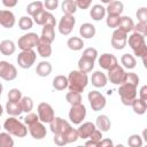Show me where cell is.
<instances>
[{"instance_id":"6da1fadb","label":"cell","mask_w":147,"mask_h":147,"mask_svg":"<svg viewBox=\"0 0 147 147\" xmlns=\"http://www.w3.org/2000/svg\"><path fill=\"white\" fill-rule=\"evenodd\" d=\"M68 83L69 91L82 93L88 84L87 74L80 70H72L68 76Z\"/></svg>"},{"instance_id":"7a4b0ae2","label":"cell","mask_w":147,"mask_h":147,"mask_svg":"<svg viewBox=\"0 0 147 147\" xmlns=\"http://www.w3.org/2000/svg\"><path fill=\"white\" fill-rule=\"evenodd\" d=\"M126 42H129V46L132 48L136 56L141 57V59H146V56H147V46H146V42H145V36H142L140 33H137V32H133L129 37Z\"/></svg>"},{"instance_id":"3957f363","label":"cell","mask_w":147,"mask_h":147,"mask_svg":"<svg viewBox=\"0 0 147 147\" xmlns=\"http://www.w3.org/2000/svg\"><path fill=\"white\" fill-rule=\"evenodd\" d=\"M3 129L10 133L11 136H15L17 138H24L28 134V127L25 124L20 122L15 116L8 117L3 123Z\"/></svg>"},{"instance_id":"277c9868","label":"cell","mask_w":147,"mask_h":147,"mask_svg":"<svg viewBox=\"0 0 147 147\" xmlns=\"http://www.w3.org/2000/svg\"><path fill=\"white\" fill-rule=\"evenodd\" d=\"M118 94L124 106H131V102L137 98V85L123 83L119 85Z\"/></svg>"},{"instance_id":"5b68a950","label":"cell","mask_w":147,"mask_h":147,"mask_svg":"<svg viewBox=\"0 0 147 147\" xmlns=\"http://www.w3.org/2000/svg\"><path fill=\"white\" fill-rule=\"evenodd\" d=\"M37 59L36 52L33 49H26V51H22L18 55H17V64L18 67H21L22 69H29L32 67V64H34Z\"/></svg>"},{"instance_id":"8992f818","label":"cell","mask_w":147,"mask_h":147,"mask_svg":"<svg viewBox=\"0 0 147 147\" xmlns=\"http://www.w3.org/2000/svg\"><path fill=\"white\" fill-rule=\"evenodd\" d=\"M39 40V36L34 32H29L23 34L22 37L18 38L17 40V46L21 51H26V49H32L33 47L37 46Z\"/></svg>"},{"instance_id":"52a82bcc","label":"cell","mask_w":147,"mask_h":147,"mask_svg":"<svg viewBox=\"0 0 147 147\" xmlns=\"http://www.w3.org/2000/svg\"><path fill=\"white\" fill-rule=\"evenodd\" d=\"M86 117V107L83 103L72 105L69 110V119L74 124H80Z\"/></svg>"},{"instance_id":"ba28073f","label":"cell","mask_w":147,"mask_h":147,"mask_svg":"<svg viewBox=\"0 0 147 147\" xmlns=\"http://www.w3.org/2000/svg\"><path fill=\"white\" fill-rule=\"evenodd\" d=\"M87 98H88V101H90L92 110L100 111V110H102L106 107V102H107L106 98L99 91H91V92H88Z\"/></svg>"},{"instance_id":"9c48e42d","label":"cell","mask_w":147,"mask_h":147,"mask_svg":"<svg viewBox=\"0 0 147 147\" xmlns=\"http://www.w3.org/2000/svg\"><path fill=\"white\" fill-rule=\"evenodd\" d=\"M17 77V70L14 64L8 61H0V78L10 82Z\"/></svg>"},{"instance_id":"30bf717a","label":"cell","mask_w":147,"mask_h":147,"mask_svg":"<svg viewBox=\"0 0 147 147\" xmlns=\"http://www.w3.org/2000/svg\"><path fill=\"white\" fill-rule=\"evenodd\" d=\"M76 24V18L74 15H63L59 22V31L63 36H68L72 32Z\"/></svg>"},{"instance_id":"8fae6325","label":"cell","mask_w":147,"mask_h":147,"mask_svg":"<svg viewBox=\"0 0 147 147\" xmlns=\"http://www.w3.org/2000/svg\"><path fill=\"white\" fill-rule=\"evenodd\" d=\"M37 110H38L39 121L42 122V123H49V122L55 117L53 107H52L49 103H47V102H41V103H39Z\"/></svg>"},{"instance_id":"7c38bea8","label":"cell","mask_w":147,"mask_h":147,"mask_svg":"<svg viewBox=\"0 0 147 147\" xmlns=\"http://www.w3.org/2000/svg\"><path fill=\"white\" fill-rule=\"evenodd\" d=\"M126 41H127V33L117 28L111 34V46L115 49L119 51L126 46V44H127Z\"/></svg>"},{"instance_id":"4fadbf2b","label":"cell","mask_w":147,"mask_h":147,"mask_svg":"<svg viewBox=\"0 0 147 147\" xmlns=\"http://www.w3.org/2000/svg\"><path fill=\"white\" fill-rule=\"evenodd\" d=\"M28 131L29 133L31 134V137L36 140H40V139H44L47 134V131H46V127L44 125L42 122L40 121H37L30 125H28Z\"/></svg>"},{"instance_id":"5bb4252c","label":"cell","mask_w":147,"mask_h":147,"mask_svg":"<svg viewBox=\"0 0 147 147\" xmlns=\"http://www.w3.org/2000/svg\"><path fill=\"white\" fill-rule=\"evenodd\" d=\"M108 71V76L107 78L110 80V83L115 84V85H121L124 80V77H125V71L122 67H119L118 64H116L115 67L110 68Z\"/></svg>"},{"instance_id":"9a60e30c","label":"cell","mask_w":147,"mask_h":147,"mask_svg":"<svg viewBox=\"0 0 147 147\" xmlns=\"http://www.w3.org/2000/svg\"><path fill=\"white\" fill-rule=\"evenodd\" d=\"M49 129H51V131L55 134V133H63L67 129H69L71 125L67 122V121H64L63 118H61V117H54L49 123Z\"/></svg>"},{"instance_id":"2e32d148","label":"cell","mask_w":147,"mask_h":147,"mask_svg":"<svg viewBox=\"0 0 147 147\" xmlns=\"http://www.w3.org/2000/svg\"><path fill=\"white\" fill-rule=\"evenodd\" d=\"M98 62H99V65L102 69H105V70H109L110 68H113L116 64H118L117 57L114 54H110V53H103V54H101L100 57H99V60H98Z\"/></svg>"},{"instance_id":"e0dca14e","label":"cell","mask_w":147,"mask_h":147,"mask_svg":"<svg viewBox=\"0 0 147 147\" xmlns=\"http://www.w3.org/2000/svg\"><path fill=\"white\" fill-rule=\"evenodd\" d=\"M0 25L6 29H10L15 25V15L10 10H1L0 13Z\"/></svg>"},{"instance_id":"ac0fdd59","label":"cell","mask_w":147,"mask_h":147,"mask_svg":"<svg viewBox=\"0 0 147 147\" xmlns=\"http://www.w3.org/2000/svg\"><path fill=\"white\" fill-rule=\"evenodd\" d=\"M37 51H38V54L41 56V57H49L51 54H52V46H51V42H48L47 40L42 39L39 37V40H38V44H37Z\"/></svg>"},{"instance_id":"d6986e66","label":"cell","mask_w":147,"mask_h":147,"mask_svg":"<svg viewBox=\"0 0 147 147\" xmlns=\"http://www.w3.org/2000/svg\"><path fill=\"white\" fill-rule=\"evenodd\" d=\"M95 129H96V126H95L94 123H92V122H85V123H83V124L79 125V127L77 129V132H78L79 138L87 139Z\"/></svg>"},{"instance_id":"ffe728a7","label":"cell","mask_w":147,"mask_h":147,"mask_svg":"<svg viewBox=\"0 0 147 147\" xmlns=\"http://www.w3.org/2000/svg\"><path fill=\"white\" fill-rule=\"evenodd\" d=\"M107 82H108V78L102 71H95V72L92 74L91 83H92L93 86H95V87H105L107 85Z\"/></svg>"},{"instance_id":"44dd1931","label":"cell","mask_w":147,"mask_h":147,"mask_svg":"<svg viewBox=\"0 0 147 147\" xmlns=\"http://www.w3.org/2000/svg\"><path fill=\"white\" fill-rule=\"evenodd\" d=\"M123 9H124V5L122 1L113 0L111 2L108 3L106 11L108 13V15H119L121 16V14L123 13Z\"/></svg>"},{"instance_id":"7402d4cb","label":"cell","mask_w":147,"mask_h":147,"mask_svg":"<svg viewBox=\"0 0 147 147\" xmlns=\"http://www.w3.org/2000/svg\"><path fill=\"white\" fill-rule=\"evenodd\" d=\"M95 26L91 23H83L79 28V34L80 37L85 38V39H91L95 36Z\"/></svg>"},{"instance_id":"603a6c76","label":"cell","mask_w":147,"mask_h":147,"mask_svg":"<svg viewBox=\"0 0 147 147\" xmlns=\"http://www.w3.org/2000/svg\"><path fill=\"white\" fill-rule=\"evenodd\" d=\"M16 46L13 40H2L0 42V53L5 56H10L15 53Z\"/></svg>"},{"instance_id":"cb8c5ba5","label":"cell","mask_w":147,"mask_h":147,"mask_svg":"<svg viewBox=\"0 0 147 147\" xmlns=\"http://www.w3.org/2000/svg\"><path fill=\"white\" fill-rule=\"evenodd\" d=\"M6 111L10 116H20L23 113L20 101H9V100L6 103Z\"/></svg>"},{"instance_id":"d4e9b609","label":"cell","mask_w":147,"mask_h":147,"mask_svg":"<svg viewBox=\"0 0 147 147\" xmlns=\"http://www.w3.org/2000/svg\"><path fill=\"white\" fill-rule=\"evenodd\" d=\"M93 68H94V60H91L82 55V57L78 60V70L88 74L93 70Z\"/></svg>"},{"instance_id":"484cf974","label":"cell","mask_w":147,"mask_h":147,"mask_svg":"<svg viewBox=\"0 0 147 147\" xmlns=\"http://www.w3.org/2000/svg\"><path fill=\"white\" fill-rule=\"evenodd\" d=\"M110 119L107 115H99L96 117V121H95V126L101 131V132H107L109 131L110 129Z\"/></svg>"},{"instance_id":"4316f807","label":"cell","mask_w":147,"mask_h":147,"mask_svg":"<svg viewBox=\"0 0 147 147\" xmlns=\"http://www.w3.org/2000/svg\"><path fill=\"white\" fill-rule=\"evenodd\" d=\"M36 72L40 77H47L52 72V64L49 62H47V61H41V62H39L37 64Z\"/></svg>"},{"instance_id":"83f0119b","label":"cell","mask_w":147,"mask_h":147,"mask_svg":"<svg viewBox=\"0 0 147 147\" xmlns=\"http://www.w3.org/2000/svg\"><path fill=\"white\" fill-rule=\"evenodd\" d=\"M106 15V8L101 5H94L90 10V16L94 21H101Z\"/></svg>"},{"instance_id":"f1b7e54d","label":"cell","mask_w":147,"mask_h":147,"mask_svg":"<svg viewBox=\"0 0 147 147\" xmlns=\"http://www.w3.org/2000/svg\"><path fill=\"white\" fill-rule=\"evenodd\" d=\"M131 106H132V109L136 114L138 115H144L147 110V101H144L141 100L140 98H136L132 102H131Z\"/></svg>"},{"instance_id":"f546056e","label":"cell","mask_w":147,"mask_h":147,"mask_svg":"<svg viewBox=\"0 0 147 147\" xmlns=\"http://www.w3.org/2000/svg\"><path fill=\"white\" fill-rule=\"evenodd\" d=\"M133 26H134V23L132 21V18L130 16H121V20H119V24H118V29L123 30L124 32L129 33L133 30Z\"/></svg>"},{"instance_id":"4dcf8cb0","label":"cell","mask_w":147,"mask_h":147,"mask_svg":"<svg viewBox=\"0 0 147 147\" xmlns=\"http://www.w3.org/2000/svg\"><path fill=\"white\" fill-rule=\"evenodd\" d=\"M68 77L63 75H57L53 79V87L57 91H63L64 88L68 87Z\"/></svg>"},{"instance_id":"1f68e13d","label":"cell","mask_w":147,"mask_h":147,"mask_svg":"<svg viewBox=\"0 0 147 147\" xmlns=\"http://www.w3.org/2000/svg\"><path fill=\"white\" fill-rule=\"evenodd\" d=\"M42 39L47 40L48 42H53L55 39V31L53 25H42V31H41V37Z\"/></svg>"},{"instance_id":"d6a6232c","label":"cell","mask_w":147,"mask_h":147,"mask_svg":"<svg viewBox=\"0 0 147 147\" xmlns=\"http://www.w3.org/2000/svg\"><path fill=\"white\" fill-rule=\"evenodd\" d=\"M61 9L65 15H74L77 10V5L75 0H64L61 5Z\"/></svg>"},{"instance_id":"836d02e7","label":"cell","mask_w":147,"mask_h":147,"mask_svg":"<svg viewBox=\"0 0 147 147\" xmlns=\"http://www.w3.org/2000/svg\"><path fill=\"white\" fill-rule=\"evenodd\" d=\"M67 46L71 49V51H80L84 47V41L82 38L79 37H71L68 39L67 41Z\"/></svg>"},{"instance_id":"e575fe53","label":"cell","mask_w":147,"mask_h":147,"mask_svg":"<svg viewBox=\"0 0 147 147\" xmlns=\"http://www.w3.org/2000/svg\"><path fill=\"white\" fill-rule=\"evenodd\" d=\"M61 134L64 137L67 144H72V142H75V141H77V139L79 138L77 130L74 129L72 126H70L69 129H67V130H65L63 133H61Z\"/></svg>"},{"instance_id":"d590c367","label":"cell","mask_w":147,"mask_h":147,"mask_svg":"<svg viewBox=\"0 0 147 147\" xmlns=\"http://www.w3.org/2000/svg\"><path fill=\"white\" fill-rule=\"evenodd\" d=\"M121 63L123 64L124 68L126 69H133L137 64V61H136V57L129 53L126 54H123L122 57H121Z\"/></svg>"},{"instance_id":"8d00e7d4","label":"cell","mask_w":147,"mask_h":147,"mask_svg":"<svg viewBox=\"0 0 147 147\" xmlns=\"http://www.w3.org/2000/svg\"><path fill=\"white\" fill-rule=\"evenodd\" d=\"M44 9V3L41 1H33V2H30L28 6H26V13L30 15V16H33L36 15L39 10Z\"/></svg>"},{"instance_id":"74e56055","label":"cell","mask_w":147,"mask_h":147,"mask_svg":"<svg viewBox=\"0 0 147 147\" xmlns=\"http://www.w3.org/2000/svg\"><path fill=\"white\" fill-rule=\"evenodd\" d=\"M14 140L11 138V134L6 132H0V147H13Z\"/></svg>"},{"instance_id":"f35d334b","label":"cell","mask_w":147,"mask_h":147,"mask_svg":"<svg viewBox=\"0 0 147 147\" xmlns=\"http://www.w3.org/2000/svg\"><path fill=\"white\" fill-rule=\"evenodd\" d=\"M18 26L23 31H28L33 26V20L30 16H22L18 20Z\"/></svg>"},{"instance_id":"ab89813d","label":"cell","mask_w":147,"mask_h":147,"mask_svg":"<svg viewBox=\"0 0 147 147\" xmlns=\"http://www.w3.org/2000/svg\"><path fill=\"white\" fill-rule=\"evenodd\" d=\"M65 100H67L71 106H72V105H78V103H82V95H80V93L69 91V92L65 94Z\"/></svg>"},{"instance_id":"60d3db41","label":"cell","mask_w":147,"mask_h":147,"mask_svg":"<svg viewBox=\"0 0 147 147\" xmlns=\"http://www.w3.org/2000/svg\"><path fill=\"white\" fill-rule=\"evenodd\" d=\"M20 103H21L22 110L25 111V113H30L33 109V101L30 96H22Z\"/></svg>"},{"instance_id":"b9f144b4","label":"cell","mask_w":147,"mask_h":147,"mask_svg":"<svg viewBox=\"0 0 147 147\" xmlns=\"http://www.w3.org/2000/svg\"><path fill=\"white\" fill-rule=\"evenodd\" d=\"M47 11H48V10H46V9H41V10H39L36 15L32 16L33 22L37 23L38 25H44V24H45V21H46Z\"/></svg>"},{"instance_id":"7bdbcfd3","label":"cell","mask_w":147,"mask_h":147,"mask_svg":"<svg viewBox=\"0 0 147 147\" xmlns=\"http://www.w3.org/2000/svg\"><path fill=\"white\" fill-rule=\"evenodd\" d=\"M127 145L130 147H141L142 146V138L139 134H131L127 139Z\"/></svg>"},{"instance_id":"ee69618b","label":"cell","mask_w":147,"mask_h":147,"mask_svg":"<svg viewBox=\"0 0 147 147\" xmlns=\"http://www.w3.org/2000/svg\"><path fill=\"white\" fill-rule=\"evenodd\" d=\"M119 20H121V16L119 15H108L107 18H106V24L108 28H117L118 24H119Z\"/></svg>"},{"instance_id":"f6af8a7d","label":"cell","mask_w":147,"mask_h":147,"mask_svg":"<svg viewBox=\"0 0 147 147\" xmlns=\"http://www.w3.org/2000/svg\"><path fill=\"white\" fill-rule=\"evenodd\" d=\"M123 83H129V84H133V85H137L138 86V84H139V77L134 72H125V77H124Z\"/></svg>"},{"instance_id":"bcb514c9","label":"cell","mask_w":147,"mask_h":147,"mask_svg":"<svg viewBox=\"0 0 147 147\" xmlns=\"http://www.w3.org/2000/svg\"><path fill=\"white\" fill-rule=\"evenodd\" d=\"M22 92L18 88H11L8 92V100L9 101H21Z\"/></svg>"},{"instance_id":"7dc6e473","label":"cell","mask_w":147,"mask_h":147,"mask_svg":"<svg viewBox=\"0 0 147 147\" xmlns=\"http://www.w3.org/2000/svg\"><path fill=\"white\" fill-rule=\"evenodd\" d=\"M132 31H134L137 33H140V34L146 37V33H147V22H138L137 24H134Z\"/></svg>"},{"instance_id":"c3c4849f","label":"cell","mask_w":147,"mask_h":147,"mask_svg":"<svg viewBox=\"0 0 147 147\" xmlns=\"http://www.w3.org/2000/svg\"><path fill=\"white\" fill-rule=\"evenodd\" d=\"M83 56L88 57V59L95 61L96 57H98V51H96L95 48H93V47H88V48L84 49V52H83Z\"/></svg>"},{"instance_id":"681fc988","label":"cell","mask_w":147,"mask_h":147,"mask_svg":"<svg viewBox=\"0 0 147 147\" xmlns=\"http://www.w3.org/2000/svg\"><path fill=\"white\" fill-rule=\"evenodd\" d=\"M136 16L138 18V22H147V8L141 7L137 10Z\"/></svg>"},{"instance_id":"f907efd6","label":"cell","mask_w":147,"mask_h":147,"mask_svg":"<svg viewBox=\"0 0 147 147\" xmlns=\"http://www.w3.org/2000/svg\"><path fill=\"white\" fill-rule=\"evenodd\" d=\"M44 7L48 11L55 10L59 7V0H45L44 1Z\"/></svg>"},{"instance_id":"816d5d0a","label":"cell","mask_w":147,"mask_h":147,"mask_svg":"<svg viewBox=\"0 0 147 147\" xmlns=\"http://www.w3.org/2000/svg\"><path fill=\"white\" fill-rule=\"evenodd\" d=\"M37 121H39L38 115L34 114V113H31V111L28 113V115L24 117V124H26V125H30V124H32V123H34Z\"/></svg>"},{"instance_id":"f5cc1de1","label":"cell","mask_w":147,"mask_h":147,"mask_svg":"<svg viewBox=\"0 0 147 147\" xmlns=\"http://www.w3.org/2000/svg\"><path fill=\"white\" fill-rule=\"evenodd\" d=\"M88 139L90 140H92V141H95V142H100V140L102 139V132L99 130V129H95L93 132H92V134L88 137ZM99 147V146H98Z\"/></svg>"},{"instance_id":"db71d44e","label":"cell","mask_w":147,"mask_h":147,"mask_svg":"<svg viewBox=\"0 0 147 147\" xmlns=\"http://www.w3.org/2000/svg\"><path fill=\"white\" fill-rule=\"evenodd\" d=\"M53 141L57 146H64V145H67V141H65L64 137L61 133H55L54 134V138H53Z\"/></svg>"},{"instance_id":"11a10c76","label":"cell","mask_w":147,"mask_h":147,"mask_svg":"<svg viewBox=\"0 0 147 147\" xmlns=\"http://www.w3.org/2000/svg\"><path fill=\"white\" fill-rule=\"evenodd\" d=\"M76 5H77V8H80V9H87L91 3H92V0H75Z\"/></svg>"},{"instance_id":"9f6ffc18","label":"cell","mask_w":147,"mask_h":147,"mask_svg":"<svg viewBox=\"0 0 147 147\" xmlns=\"http://www.w3.org/2000/svg\"><path fill=\"white\" fill-rule=\"evenodd\" d=\"M55 24H56V21H55L54 15L51 11H47V16H46V21H45L44 25H53V26H55Z\"/></svg>"},{"instance_id":"6f0895ef","label":"cell","mask_w":147,"mask_h":147,"mask_svg":"<svg viewBox=\"0 0 147 147\" xmlns=\"http://www.w3.org/2000/svg\"><path fill=\"white\" fill-rule=\"evenodd\" d=\"M139 98L144 101H147V86L146 85L141 86V88L139 91Z\"/></svg>"},{"instance_id":"680465c9","label":"cell","mask_w":147,"mask_h":147,"mask_svg":"<svg viewBox=\"0 0 147 147\" xmlns=\"http://www.w3.org/2000/svg\"><path fill=\"white\" fill-rule=\"evenodd\" d=\"M1 1H2V5L5 7H7V8H13L18 2V0H1Z\"/></svg>"},{"instance_id":"91938a15","label":"cell","mask_w":147,"mask_h":147,"mask_svg":"<svg viewBox=\"0 0 147 147\" xmlns=\"http://www.w3.org/2000/svg\"><path fill=\"white\" fill-rule=\"evenodd\" d=\"M114 144L110 139H101L99 142V147H111Z\"/></svg>"},{"instance_id":"94428289","label":"cell","mask_w":147,"mask_h":147,"mask_svg":"<svg viewBox=\"0 0 147 147\" xmlns=\"http://www.w3.org/2000/svg\"><path fill=\"white\" fill-rule=\"evenodd\" d=\"M85 146H94V147H98L99 144L95 142V141H92V140H87V141L85 142Z\"/></svg>"},{"instance_id":"6125c7cd","label":"cell","mask_w":147,"mask_h":147,"mask_svg":"<svg viewBox=\"0 0 147 147\" xmlns=\"http://www.w3.org/2000/svg\"><path fill=\"white\" fill-rule=\"evenodd\" d=\"M111 1H113V0H101V2H103V3H107V5H108L109 2H111Z\"/></svg>"},{"instance_id":"be15d7a7","label":"cell","mask_w":147,"mask_h":147,"mask_svg":"<svg viewBox=\"0 0 147 147\" xmlns=\"http://www.w3.org/2000/svg\"><path fill=\"white\" fill-rule=\"evenodd\" d=\"M2 90H3V86H2V84L0 83V96H1V94H2Z\"/></svg>"},{"instance_id":"e7e4bbea","label":"cell","mask_w":147,"mask_h":147,"mask_svg":"<svg viewBox=\"0 0 147 147\" xmlns=\"http://www.w3.org/2000/svg\"><path fill=\"white\" fill-rule=\"evenodd\" d=\"M2 114H3V108H2V106L0 105V116H1Z\"/></svg>"},{"instance_id":"03108f58","label":"cell","mask_w":147,"mask_h":147,"mask_svg":"<svg viewBox=\"0 0 147 147\" xmlns=\"http://www.w3.org/2000/svg\"><path fill=\"white\" fill-rule=\"evenodd\" d=\"M0 13H1V9H0Z\"/></svg>"},{"instance_id":"003e7915","label":"cell","mask_w":147,"mask_h":147,"mask_svg":"<svg viewBox=\"0 0 147 147\" xmlns=\"http://www.w3.org/2000/svg\"><path fill=\"white\" fill-rule=\"evenodd\" d=\"M0 129H1V126H0Z\"/></svg>"}]
</instances>
